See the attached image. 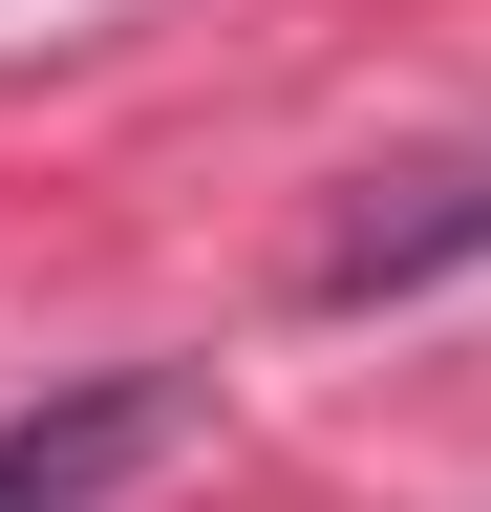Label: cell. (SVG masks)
Instances as JSON below:
<instances>
[{
	"mask_svg": "<svg viewBox=\"0 0 491 512\" xmlns=\"http://www.w3.org/2000/svg\"><path fill=\"white\" fill-rule=\"evenodd\" d=\"M193 427H214L193 363H86V384H43V406H0V512H107V491H150Z\"/></svg>",
	"mask_w": 491,
	"mask_h": 512,
	"instance_id": "6da1fadb",
	"label": "cell"
},
{
	"mask_svg": "<svg viewBox=\"0 0 491 512\" xmlns=\"http://www.w3.org/2000/svg\"><path fill=\"white\" fill-rule=\"evenodd\" d=\"M449 256H491V171H385V192L321 235V278H299V299H321V320H363V299L449 278Z\"/></svg>",
	"mask_w": 491,
	"mask_h": 512,
	"instance_id": "7a4b0ae2",
	"label": "cell"
}]
</instances>
